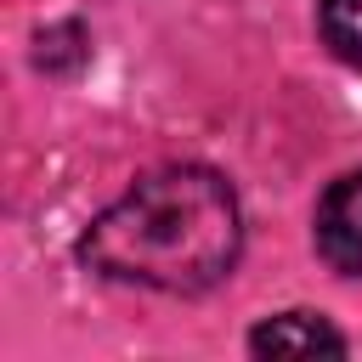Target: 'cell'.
Segmentation results:
<instances>
[{
	"instance_id": "obj_3",
	"label": "cell",
	"mask_w": 362,
	"mask_h": 362,
	"mask_svg": "<svg viewBox=\"0 0 362 362\" xmlns=\"http://www.w3.org/2000/svg\"><path fill=\"white\" fill-rule=\"evenodd\" d=\"M249 351L255 356H345V334L317 311H283L249 334Z\"/></svg>"
},
{
	"instance_id": "obj_1",
	"label": "cell",
	"mask_w": 362,
	"mask_h": 362,
	"mask_svg": "<svg viewBox=\"0 0 362 362\" xmlns=\"http://www.w3.org/2000/svg\"><path fill=\"white\" fill-rule=\"evenodd\" d=\"M243 249V209L221 170L204 164H164L136 175V187L107 204L85 238L79 260L130 288L158 294H204L215 288Z\"/></svg>"
},
{
	"instance_id": "obj_4",
	"label": "cell",
	"mask_w": 362,
	"mask_h": 362,
	"mask_svg": "<svg viewBox=\"0 0 362 362\" xmlns=\"http://www.w3.org/2000/svg\"><path fill=\"white\" fill-rule=\"evenodd\" d=\"M317 28L345 68H362V0H317Z\"/></svg>"
},
{
	"instance_id": "obj_2",
	"label": "cell",
	"mask_w": 362,
	"mask_h": 362,
	"mask_svg": "<svg viewBox=\"0 0 362 362\" xmlns=\"http://www.w3.org/2000/svg\"><path fill=\"white\" fill-rule=\"evenodd\" d=\"M317 249L334 272L362 277V170L328 181L317 198Z\"/></svg>"
}]
</instances>
